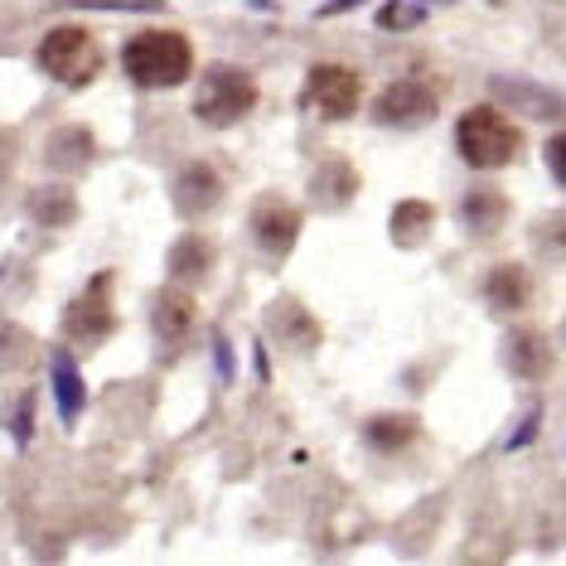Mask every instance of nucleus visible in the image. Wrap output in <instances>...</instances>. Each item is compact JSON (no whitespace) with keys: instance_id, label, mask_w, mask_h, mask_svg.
Wrapping results in <instances>:
<instances>
[{"instance_id":"11","label":"nucleus","mask_w":566,"mask_h":566,"mask_svg":"<svg viewBox=\"0 0 566 566\" xmlns=\"http://www.w3.org/2000/svg\"><path fill=\"white\" fill-rule=\"evenodd\" d=\"M266 334H272L281 349H291V354H315L319 344H325L319 319L305 311L295 295H276V301L266 305Z\"/></svg>"},{"instance_id":"16","label":"nucleus","mask_w":566,"mask_h":566,"mask_svg":"<svg viewBox=\"0 0 566 566\" xmlns=\"http://www.w3.org/2000/svg\"><path fill=\"white\" fill-rule=\"evenodd\" d=\"M480 295H484L489 311L509 319V315L527 311V301H533V276H527V266H518V262H499L484 272Z\"/></svg>"},{"instance_id":"23","label":"nucleus","mask_w":566,"mask_h":566,"mask_svg":"<svg viewBox=\"0 0 566 566\" xmlns=\"http://www.w3.org/2000/svg\"><path fill=\"white\" fill-rule=\"evenodd\" d=\"M40 364V339L15 319H0V378H15Z\"/></svg>"},{"instance_id":"20","label":"nucleus","mask_w":566,"mask_h":566,"mask_svg":"<svg viewBox=\"0 0 566 566\" xmlns=\"http://www.w3.org/2000/svg\"><path fill=\"white\" fill-rule=\"evenodd\" d=\"M421 436V421L411 417V411H378V417L364 421V441L373 450H382V455H397V450L417 446Z\"/></svg>"},{"instance_id":"15","label":"nucleus","mask_w":566,"mask_h":566,"mask_svg":"<svg viewBox=\"0 0 566 566\" xmlns=\"http://www.w3.org/2000/svg\"><path fill=\"white\" fill-rule=\"evenodd\" d=\"M195 319H199V305L185 286L156 291V301H150V329H156V339L165 349H179V344L195 334Z\"/></svg>"},{"instance_id":"2","label":"nucleus","mask_w":566,"mask_h":566,"mask_svg":"<svg viewBox=\"0 0 566 566\" xmlns=\"http://www.w3.org/2000/svg\"><path fill=\"white\" fill-rule=\"evenodd\" d=\"M455 150L470 170H504V165L518 160L523 132L509 122V112H499L489 102V107H470L455 122Z\"/></svg>"},{"instance_id":"9","label":"nucleus","mask_w":566,"mask_h":566,"mask_svg":"<svg viewBox=\"0 0 566 566\" xmlns=\"http://www.w3.org/2000/svg\"><path fill=\"white\" fill-rule=\"evenodd\" d=\"M489 97L499 107H509L513 117H533V122H566V97L552 93V87H537V83H523V78H509V73H494L484 83Z\"/></svg>"},{"instance_id":"18","label":"nucleus","mask_w":566,"mask_h":566,"mask_svg":"<svg viewBox=\"0 0 566 566\" xmlns=\"http://www.w3.org/2000/svg\"><path fill=\"white\" fill-rule=\"evenodd\" d=\"M218 262V248L203 233H185L165 256V272H170V286H203Z\"/></svg>"},{"instance_id":"26","label":"nucleus","mask_w":566,"mask_h":566,"mask_svg":"<svg viewBox=\"0 0 566 566\" xmlns=\"http://www.w3.org/2000/svg\"><path fill=\"white\" fill-rule=\"evenodd\" d=\"M34 402H40L34 392H20L15 402H6V411H0V427L10 431V441H15L20 450L34 441Z\"/></svg>"},{"instance_id":"3","label":"nucleus","mask_w":566,"mask_h":566,"mask_svg":"<svg viewBox=\"0 0 566 566\" xmlns=\"http://www.w3.org/2000/svg\"><path fill=\"white\" fill-rule=\"evenodd\" d=\"M256 78L248 69H238V63H209L203 69V78L195 83V117L203 126H213V132H223V126H238L248 112L256 107Z\"/></svg>"},{"instance_id":"10","label":"nucleus","mask_w":566,"mask_h":566,"mask_svg":"<svg viewBox=\"0 0 566 566\" xmlns=\"http://www.w3.org/2000/svg\"><path fill=\"white\" fill-rule=\"evenodd\" d=\"M223 175L213 170L209 160H189L185 170L175 175V185H170V203H175V213L185 218V223H199L203 213H213L218 203H223Z\"/></svg>"},{"instance_id":"36","label":"nucleus","mask_w":566,"mask_h":566,"mask_svg":"<svg viewBox=\"0 0 566 566\" xmlns=\"http://www.w3.org/2000/svg\"><path fill=\"white\" fill-rule=\"evenodd\" d=\"M0 281H6V262H0Z\"/></svg>"},{"instance_id":"35","label":"nucleus","mask_w":566,"mask_h":566,"mask_svg":"<svg viewBox=\"0 0 566 566\" xmlns=\"http://www.w3.org/2000/svg\"><path fill=\"white\" fill-rule=\"evenodd\" d=\"M562 344H566V319H562Z\"/></svg>"},{"instance_id":"34","label":"nucleus","mask_w":566,"mask_h":566,"mask_svg":"<svg viewBox=\"0 0 566 566\" xmlns=\"http://www.w3.org/2000/svg\"><path fill=\"white\" fill-rule=\"evenodd\" d=\"M552 40H557V49L566 54V24H557V30H552Z\"/></svg>"},{"instance_id":"31","label":"nucleus","mask_w":566,"mask_h":566,"mask_svg":"<svg viewBox=\"0 0 566 566\" xmlns=\"http://www.w3.org/2000/svg\"><path fill=\"white\" fill-rule=\"evenodd\" d=\"M15 160H20V136L15 132H0V179L15 170Z\"/></svg>"},{"instance_id":"6","label":"nucleus","mask_w":566,"mask_h":566,"mask_svg":"<svg viewBox=\"0 0 566 566\" xmlns=\"http://www.w3.org/2000/svg\"><path fill=\"white\" fill-rule=\"evenodd\" d=\"M364 102V78L344 63H315L305 73V87H301V107L305 112H319L325 122H349Z\"/></svg>"},{"instance_id":"14","label":"nucleus","mask_w":566,"mask_h":566,"mask_svg":"<svg viewBox=\"0 0 566 566\" xmlns=\"http://www.w3.org/2000/svg\"><path fill=\"white\" fill-rule=\"evenodd\" d=\"M364 189V179H358L354 160L349 156H325L311 170V185H305V195H311V203L319 213H344L354 203V195Z\"/></svg>"},{"instance_id":"5","label":"nucleus","mask_w":566,"mask_h":566,"mask_svg":"<svg viewBox=\"0 0 566 566\" xmlns=\"http://www.w3.org/2000/svg\"><path fill=\"white\" fill-rule=\"evenodd\" d=\"M117 334V305H112V272H97L63 311V344L69 349H97Z\"/></svg>"},{"instance_id":"32","label":"nucleus","mask_w":566,"mask_h":566,"mask_svg":"<svg viewBox=\"0 0 566 566\" xmlns=\"http://www.w3.org/2000/svg\"><path fill=\"white\" fill-rule=\"evenodd\" d=\"M364 0H325V6L315 10V20H334V15H349V10H358Z\"/></svg>"},{"instance_id":"21","label":"nucleus","mask_w":566,"mask_h":566,"mask_svg":"<svg viewBox=\"0 0 566 566\" xmlns=\"http://www.w3.org/2000/svg\"><path fill=\"white\" fill-rule=\"evenodd\" d=\"M431 228H436V203L427 199H402V203H392V218H388V233L397 248H421V242L431 238Z\"/></svg>"},{"instance_id":"19","label":"nucleus","mask_w":566,"mask_h":566,"mask_svg":"<svg viewBox=\"0 0 566 566\" xmlns=\"http://www.w3.org/2000/svg\"><path fill=\"white\" fill-rule=\"evenodd\" d=\"M93 160H97V140L87 126H59V132L44 140V165L54 175H83Z\"/></svg>"},{"instance_id":"4","label":"nucleus","mask_w":566,"mask_h":566,"mask_svg":"<svg viewBox=\"0 0 566 566\" xmlns=\"http://www.w3.org/2000/svg\"><path fill=\"white\" fill-rule=\"evenodd\" d=\"M34 63L63 87H87L102 73V44L83 24H54L34 49Z\"/></svg>"},{"instance_id":"17","label":"nucleus","mask_w":566,"mask_h":566,"mask_svg":"<svg viewBox=\"0 0 566 566\" xmlns=\"http://www.w3.org/2000/svg\"><path fill=\"white\" fill-rule=\"evenodd\" d=\"M460 218L474 238H499L513 218V203L499 185H470L465 199H460Z\"/></svg>"},{"instance_id":"22","label":"nucleus","mask_w":566,"mask_h":566,"mask_svg":"<svg viewBox=\"0 0 566 566\" xmlns=\"http://www.w3.org/2000/svg\"><path fill=\"white\" fill-rule=\"evenodd\" d=\"M24 213H30L40 228H69L73 218H78V195L63 185H40V189H30V199H24Z\"/></svg>"},{"instance_id":"8","label":"nucleus","mask_w":566,"mask_h":566,"mask_svg":"<svg viewBox=\"0 0 566 566\" xmlns=\"http://www.w3.org/2000/svg\"><path fill=\"white\" fill-rule=\"evenodd\" d=\"M248 228H252L256 248L272 256V262H281V256H291L295 242H301L305 218H301L295 203H286L281 195H262V199L252 203V213H248Z\"/></svg>"},{"instance_id":"25","label":"nucleus","mask_w":566,"mask_h":566,"mask_svg":"<svg viewBox=\"0 0 566 566\" xmlns=\"http://www.w3.org/2000/svg\"><path fill=\"white\" fill-rule=\"evenodd\" d=\"M431 6H455V0H382V10H378V30H392V34L417 30V24L427 20V10H431Z\"/></svg>"},{"instance_id":"7","label":"nucleus","mask_w":566,"mask_h":566,"mask_svg":"<svg viewBox=\"0 0 566 566\" xmlns=\"http://www.w3.org/2000/svg\"><path fill=\"white\" fill-rule=\"evenodd\" d=\"M441 117V93L427 78H397L373 97V122L397 126V132H417Z\"/></svg>"},{"instance_id":"12","label":"nucleus","mask_w":566,"mask_h":566,"mask_svg":"<svg viewBox=\"0 0 566 566\" xmlns=\"http://www.w3.org/2000/svg\"><path fill=\"white\" fill-rule=\"evenodd\" d=\"M49 392H54V407H59V421L69 431H78L83 411H87V378L78 368V354L69 344L49 349Z\"/></svg>"},{"instance_id":"24","label":"nucleus","mask_w":566,"mask_h":566,"mask_svg":"<svg viewBox=\"0 0 566 566\" xmlns=\"http://www.w3.org/2000/svg\"><path fill=\"white\" fill-rule=\"evenodd\" d=\"M527 242H533L537 256H547V262H566V209H552L537 218V223L527 228Z\"/></svg>"},{"instance_id":"29","label":"nucleus","mask_w":566,"mask_h":566,"mask_svg":"<svg viewBox=\"0 0 566 566\" xmlns=\"http://www.w3.org/2000/svg\"><path fill=\"white\" fill-rule=\"evenodd\" d=\"M543 156H547V170H552V179H557V185L566 189V132H557V136L547 140V150H543Z\"/></svg>"},{"instance_id":"27","label":"nucleus","mask_w":566,"mask_h":566,"mask_svg":"<svg viewBox=\"0 0 566 566\" xmlns=\"http://www.w3.org/2000/svg\"><path fill=\"white\" fill-rule=\"evenodd\" d=\"M213 373H218V382L223 388H233V378H238V358H233V344H228V334L223 329H213Z\"/></svg>"},{"instance_id":"30","label":"nucleus","mask_w":566,"mask_h":566,"mask_svg":"<svg viewBox=\"0 0 566 566\" xmlns=\"http://www.w3.org/2000/svg\"><path fill=\"white\" fill-rule=\"evenodd\" d=\"M537 427H543V407H527V417L518 421V431L509 436V450H523L527 441H537Z\"/></svg>"},{"instance_id":"33","label":"nucleus","mask_w":566,"mask_h":566,"mask_svg":"<svg viewBox=\"0 0 566 566\" xmlns=\"http://www.w3.org/2000/svg\"><path fill=\"white\" fill-rule=\"evenodd\" d=\"M252 364H256V378L272 382V358H266V344H262V339L252 344Z\"/></svg>"},{"instance_id":"28","label":"nucleus","mask_w":566,"mask_h":566,"mask_svg":"<svg viewBox=\"0 0 566 566\" xmlns=\"http://www.w3.org/2000/svg\"><path fill=\"white\" fill-rule=\"evenodd\" d=\"M63 6H83V10H165V0H63Z\"/></svg>"},{"instance_id":"1","label":"nucleus","mask_w":566,"mask_h":566,"mask_svg":"<svg viewBox=\"0 0 566 566\" xmlns=\"http://www.w3.org/2000/svg\"><path fill=\"white\" fill-rule=\"evenodd\" d=\"M122 69L136 87H179L195 78V44L179 30H140L122 49Z\"/></svg>"},{"instance_id":"13","label":"nucleus","mask_w":566,"mask_h":566,"mask_svg":"<svg viewBox=\"0 0 566 566\" xmlns=\"http://www.w3.org/2000/svg\"><path fill=\"white\" fill-rule=\"evenodd\" d=\"M504 368L518 382H543L552 368H557V349L537 325H513L504 334Z\"/></svg>"}]
</instances>
